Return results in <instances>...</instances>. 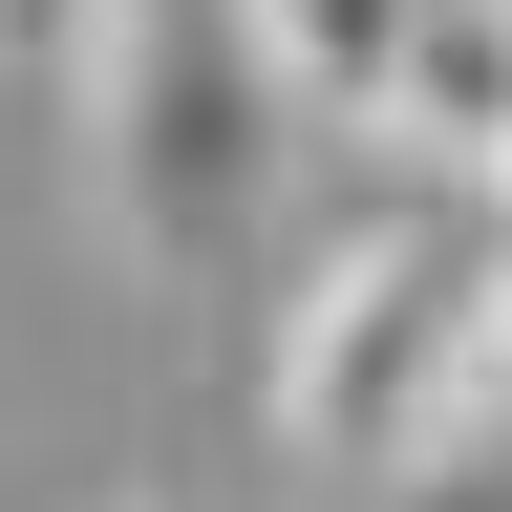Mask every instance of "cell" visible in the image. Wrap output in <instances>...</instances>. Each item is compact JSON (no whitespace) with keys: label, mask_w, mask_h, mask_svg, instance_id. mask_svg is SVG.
I'll return each mask as SVG.
<instances>
[{"label":"cell","mask_w":512,"mask_h":512,"mask_svg":"<svg viewBox=\"0 0 512 512\" xmlns=\"http://www.w3.org/2000/svg\"><path fill=\"white\" fill-rule=\"evenodd\" d=\"M491 320H512V214H491V192H448V171H384L363 214L299 256L256 406H278L299 470L384 491V470H427V448L491 406Z\"/></svg>","instance_id":"6da1fadb"},{"label":"cell","mask_w":512,"mask_h":512,"mask_svg":"<svg viewBox=\"0 0 512 512\" xmlns=\"http://www.w3.org/2000/svg\"><path fill=\"white\" fill-rule=\"evenodd\" d=\"M64 107H86L107 235L150 256V278L256 256V214H278V171H299V107H278V64H256V0H107Z\"/></svg>","instance_id":"7a4b0ae2"},{"label":"cell","mask_w":512,"mask_h":512,"mask_svg":"<svg viewBox=\"0 0 512 512\" xmlns=\"http://www.w3.org/2000/svg\"><path fill=\"white\" fill-rule=\"evenodd\" d=\"M384 128H406V171L491 192V171H512V0H427V22H406V86H384Z\"/></svg>","instance_id":"3957f363"},{"label":"cell","mask_w":512,"mask_h":512,"mask_svg":"<svg viewBox=\"0 0 512 512\" xmlns=\"http://www.w3.org/2000/svg\"><path fill=\"white\" fill-rule=\"evenodd\" d=\"M406 22H427V0H256V64H278V107H299V128H384Z\"/></svg>","instance_id":"277c9868"},{"label":"cell","mask_w":512,"mask_h":512,"mask_svg":"<svg viewBox=\"0 0 512 512\" xmlns=\"http://www.w3.org/2000/svg\"><path fill=\"white\" fill-rule=\"evenodd\" d=\"M491 384H512V320H491Z\"/></svg>","instance_id":"5b68a950"},{"label":"cell","mask_w":512,"mask_h":512,"mask_svg":"<svg viewBox=\"0 0 512 512\" xmlns=\"http://www.w3.org/2000/svg\"><path fill=\"white\" fill-rule=\"evenodd\" d=\"M491 214H512V171H491Z\"/></svg>","instance_id":"8992f818"}]
</instances>
